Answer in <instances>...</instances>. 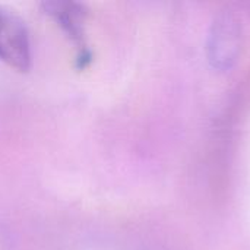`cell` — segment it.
Listing matches in <instances>:
<instances>
[{
    "label": "cell",
    "instance_id": "3",
    "mask_svg": "<svg viewBox=\"0 0 250 250\" xmlns=\"http://www.w3.org/2000/svg\"><path fill=\"white\" fill-rule=\"evenodd\" d=\"M42 9L57 22V25L63 29V32L75 45L78 51V67H86L92 60L91 48L88 47L85 40V21L88 15L86 6L78 1H44Z\"/></svg>",
    "mask_w": 250,
    "mask_h": 250
},
{
    "label": "cell",
    "instance_id": "2",
    "mask_svg": "<svg viewBox=\"0 0 250 250\" xmlns=\"http://www.w3.org/2000/svg\"><path fill=\"white\" fill-rule=\"evenodd\" d=\"M242 23L233 13L215 16L208 34V60L218 70H229L237 62L242 50Z\"/></svg>",
    "mask_w": 250,
    "mask_h": 250
},
{
    "label": "cell",
    "instance_id": "1",
    "mask_svg": "<svg viewBox=\"0 0 250 250\" xmlns=\"http://www.w3.org/2000/svg\"><path fill=\"white\" fill-rule=\"evenodd\" d=\"M0 62L26 72L32 64L31 37L25 21L10 7L0 4Z\"/></svg>",
    "mask_w": 250,
    "mask_h": 250
}]
</instances>
